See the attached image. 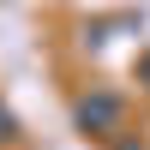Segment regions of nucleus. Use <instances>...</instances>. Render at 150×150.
<instances>
[{
  "label": "nucleus",
  "instance_id": "nucleus-1",
  "mask_svg": "<svg viewBox=\"0 0 150 150\" xmlns=\"http://www.w3.org/2000/svg\"><path fill=\"white\" fill-rule=\"evenodd\" d=\"M114 114H120L114 96H84V102H78V126H108Z\"/></svg>",
  "mask_w": 150,
  "mask_h": 150
},
{
  "label": "nucleus",
  "instance_id": "nucleus-2",
  "mask_svg": "<svg viewBox=\"0 0 150 150\" xmlns=\"http://www.w3.org/2000/svg\"><path fill=\"white\" fill-rule=\"evenodd\" d=\"M144 84H150V60H144Z\"/></svg>",
  "mask_w": 150,
  "mask_h": 150
}]
</instances>
